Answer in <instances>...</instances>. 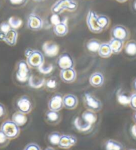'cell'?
I'll list each match as a JSON object with an SVG mask.
<instances>
[{
  "label": "cell",
  "mask_w": 136,
  "mask_h": 150,
  "mask_svg": "<svg viewBox=\"0 0 136 150\" xmlns=\"http://www.w3.org/2000/svg\"><path fill=\"white\" fill-rule=\"evenodd\" d=\"M31 76V67L25 60H20L16 65L15 77L18 83L23 84L28 83Z\"/></svg>",
  "instance_id": "1"
},
{
  "label": "cell",
  "mask_w": 136,
  "mask_h": 150,
  "mask_svg": "<svg viewBox=\"0 0 136 150\" xmlns=\"http://www.w3.org/2000/svg\"><path fill=\"white\" fill-rule=\"evenodd\" d=\"M77 7L78 4L75 0H57L52 6L51 10L53 14L59 15L64 11H76Z\"/></svg>",
  "instance_id": "2"
},
{
  "label": "cell",
  "mask_w": 136,
  "mask_h": 150,
  "mask_svg": "<svg viewBox=\"0 0 136 150\" xmlns=\"http://www.w3.org/2000/svg\"><path fill=\"white\" fill-rule=\"evenodd\" d=\"M0 129L10 140L15 139L19 136L21 133L20 127L11 120H5L0 126Z\"/></svg>",
  "instance_id": "3"
},
{
  "label": "cell",
  "mask_w": 136,
  "mask_h": 150,
  "mask_svg": "<svg viewBox=\"0 0 136 150\" xmlns=\"http://www.w3.org/2000/svg\"><path fill=\"white\" fill-rule=\"evenodd\" d=\"M83 103L87 110L94 112H99L102 110L103 104L101 100L91 93L86 92L83 96Z\"/></svg>",
  "instance_id": "4"
},
{
  "label": "cell",
  "mask_w": 136,
  "mask_h": 150,
  "mask_svg": "<svg viewBox=\"0 0 136 150\" xmlns=\"http://www.w3.org/2000/svg\"><path fill=\"white\" fill-rule=\"evenodd\" d=\"M15 107L18 112L28 115L32 112L33 105L30 97L24 95L20 96L16 100Z\"/></svg>",
  "instance_id": "5"
},
{
  "label": "cell",
  "mask_w": 136,
  "mask_h": 150,
  "mask_svg": "<svg viewBox=\"0 0 136 150\" xmlns=\"http://www.w3.org/2000/svg\"><path fill=\"white\" fill-rule=\"evenodd\" d=\"M26 62L31 68L38 69L45 63V58L43 53L39 50H34L27 57Z\"/></svg>",
  "instance_id": "6"
},
{
  "label": "cell",
  "mask_w": 136,
  "mask_h": 150,
  "mask_svg": "<svg viewBox=\"0 0 136 150\" xmlns=\"http://www.w3.org/2000/svg\"><path fill=\"white\" fill-rule=\"evenodd\" d=\"M73 125L77 132L84 134H88L93 131L94 125L87 123L81 119L79 116H76L73 121Z\"/></svg>",
  "instance_id": "7"
},
{
  "label": "cell",
  "mask_w": 136,
  "mask_h": 150,
  "mask_svg": "<svg viewBox=\"0 0 136 150\" xmlns=\"http://www.w3.org/2000/svg\"><path fill=\"white\" fill-rule=\"evenodd\" d=\"M57 64L61 70L74 68L75 66L74 59L72 55L68 53H63L58 57Z\"/></svg>",
  "instance_id": "8"
},
{
  "label": "cell",
  "mask_w": 136,
  "mask_h": 150,
  "mask_svg": "<svg viewBox=\"0 0 136 150\" xmlns=\"http://www.w3.org/2000/svg\"><path fill=\"white\" fill-rule=\"evenodd\" d=\"M98 16L96 12L92 10L89 11L87 16V25L89 31L93 33H99L103 31L98 24Z\"/></svg>",
  "instance_id": "9"
},
{
  "label": "cell",
  "mask_w": 136,
  "mask_h": 150,
  "mask_svg": "<svg viewBox=\"0 0 136 150\" xmlns=\"http://www.w3.org/2000/svg\"><path fill=\"white\" fill-rule=\"evenodd\" d=\"M111 38L117 39L124 42L130 37V32L124 25H117L111 29Z\"/></svg>",
  "instance_id": "10"
},
{
  "label": "cell",
  "mask_w": 136,
  "mask_h": 150,
  "mask_svg": "<svg viewBox=\"0 0 136 150\" xmlns=\"http://www.w3.org/2000/svg\"><path fill=\"white\" fill-rule=\"evenodd\" d=\"M77 143L76 136L72 134H62L58 147L63 149H68L76 146Z\"/></svg>",
  "instance_id": "11"
},
{
  "label": "cell",
  "mask_w": 136,
  "mask_h": 150,
  "mask_svg": "<svg viewBox=\"0 0 136 150\" xmlns=\"http://www.w3.org/2000/svg\"><path fill=\"white\" fill-rule=\"evenodd\" d=\"M48 109L52 111L60 112L64 108L63 105V96L59 93H56L51 97L48 101Z\"/></svg>",
  "instance_id": "12"
},
{
  "label": "cell",
  "mask_w": 136,
  "mask_h": 150,
  "mask_svg": "<svg viewBox=\"0 0 136 150\" xmlns=\"http://www.w3.org/2000/svg\"><path fill=\"white\" fill-rule=\"evenodd\" d=\"M43 19L36 13H31L28 17L27 25L31 31H40L43 28Z\"/></svg>",
  "instance_id": "13"
},
{
  "label": "cell",
  "mask_w": 136,
  "mask_h": 150,
  "mask_svg": "<svg viewBox=\"0 0 136 150\" xmlns=\"http://www.w3.org/2000/svg\"><path fill=\"white\" fill-rule=\"evenodd\" d=\"M44 119L47 123L52 125H58L61 122L62 116L59 112H55L48 110L44 115Z\"/></svg>",
  "instance_id": "14"
},
{
  "label": "cell",
  "mask_w": 136,
  "mask_h": 150,
  "mask_svg": "<svg viewBox=\"0 0 136 150\" xmlns=\"http://www.w3.org/2000/svg\"><path fill=\"white\" fill-rule=\"evenodd\" d=\"M59 77L65 83H72L77 78V72L74 68L62 69L60 71Z\"/></svg>",
  "instance_id": "15"
},
{
  "label": "cell",
  "mask_w": 136,
  "mask_h": 150,
  "mask_svg": "<svg viewBox=\"0 0 136 150\" xmlns=\"http://www.w3.org/2000/svg\"><path fill=\"white\" fill-rule=\"evenodd\" d=\"M42 49L44 54L48 57H55L59 51L58 45L53 42H45L43 45Z\"/></svg>",
  "instance_id": "16"
},
{
  "label": "cell",
  "mask_w": 136,
  "mask_h": 150,
  "mask_svg": "<svg viewBox=\"0 0 136 150\" xmlns=\"http://www.w3.org/2000/svg\"><path fill=\"white\" fill-rule=\"evenodd\" d=\"M64 108L68 110H75L78 105V99L76 96L69 93L63 96Z\"/></svg>",
  "instance_id": "17"
},
{
  "label": "cell",
  "mask_w": 136,
  "mask_h": 150,
  "mask_svg": "<svg viewBox=\"0 0 136 150\" xmlns=\"http://www.w3.org/2000/svg\"><path fill=\"white\" fill-rule=\"evenodd\" d=\"M89 84L96 88H100L105 82V77L101 72H95L92 74L89 79Z\"/></svg>",
  "instance_id": "18"
},
{
  "label": "cell",
  "mask_w": 136,
  "mask_h": 150,
  "mask_svg": "<svg viewBox=\"0 0 136 150\" xmlns=\"http://www.w3.org/2000/svg\"><path fill=\"white\" fill-rule=\"evenodd\" d=\"M104 150H125V146L122 143L113 139H108L103 143Z\"/></svg>",
  "instance_id": "19"
},
{
  "label": "cell",
  "mask_w": 136,
  "mask_h": 150,
  "mask_svg": "<svg viewBox=\"0 0 136 150\" xmlns=\"http://www.w3.org/2000/svg\"><path fill=\"white\" fill-rule=\"evenodd\" d=\"M81 117L84 122L93 125L96 124L97 121H98V115H97L96 113L88 110H86L82 113Z\"/></svg>",
  "instance_id": "20"
},
{
  "label": "cell",
  "mask_w": 136,
  "mask_h": 150,
  "mask_svg": "<svg viewBox=\"0 0 136 150\" xmlns=\"http://www.w3.org/2000/svg\"><path fill=\"white\" fill-rule=\"evenodd\" d=\"M18 33L16 30L11 29L6 34L4 42L7 43L9 46H14L16 45L18 41Z\"/></svg>",
  "instance_id": "21"
},
{
  "label": "cell",
  "mask_w": 136,
  "mask_h": 150,
  "mask_svg": "<svg viewBox=\"0 0 136 150\" xmlns=\"http://www.w3.org/2000/svg\"><path fill=\"white\" fill-rule=\"evenodd\" d=\"M53 32L58 37H64L67 34L69 31V28L66 23L64 21H61L60 23L53 25Z\"/></svg>",
  "instance_id": "22"
},
{
  "label": "cell",
  "mask_w": 136,
  "mask_h": 150,
  "mask_svg": "<svg viewBox=\"0 0 136 150\" xmlns=\"http://www.w3.org/2000/svg\"><path fill=\"white\" fill-rule=\"evenodd\" d=\"M11 120L15 122L19 127H22L25 125L28 121V117L26 114H24L19 112H16L12 115Z\"/></svg>",
  "instance_id": "23"
},
{
  "label": "cell",
  "mask_w": 136,
  "mask_h": 150,
  "mask_svg": "<svg viewBox=\"0 0 136 150\" xmlns=\"http://www.w3.org/2000/svg\"><path fill=\"white\" fill-rule=\"evenodd\" d=\"M113 54H119L122 51L124 42L123 41L117 40V39L111 38V40L108 43Z\"/></svg>",
  "instance_id": "24"
},
{
  "label": "cell",
  "mask_w": 136,
  "mask_h": 150,
  "mask_svg": "<svg viewBox=\"0 0 136 150\" xmlns=\"http://www.w3.org/2000/svg\"><path fill=\"white\" fill-rule=\"evenodd\" d=\"M98 54L102 58H108L113 54L108 43H101Z\"/></svg>",
  "instance_id": "25"
},
{
  "label": "cell",
  "mask_w": 136,
  "mask_h": 150,
  "mask_svg": "<svg viewBox=\"0 0 136 150\" xmlns=\"http://www.w3.org/2000/svg\"><path fill=\"white\" fill-rule=\"evenodd\" d=\"M131 96V95H130ZM130 96H128L125 91L123 90H119L117 93V100L118 102L121 105L127 106L130 105Z\"/></svg>",
  "instance_id": "26"
},
{
  "label": "cell",
  "mask_w": 136,
  "mask_h": 150,
  "mask_svg": "<svg viewBox=\"0 0 136 150\" xmlns=\"http://www.w3.org/2000/svg\"><path fill=\"white\" fill-rule=\"evenodd\" d=\"M62 134L58 132H52L47 135V142L52 146H58Z\"/></svg>",
  "instance_id": "27"
},
{
  "label": "cell",
  "mask_w": 136,
  "mask_h": 150,
  "mask_svg": "<svg viewBox=\"0 0 136 150\" xmlns=\"http://www.w3.org/2000/svg\"><path fill=\"white\" fill-rule=\"evenodd\" d=\"M125 52L129 56H136V41L130 40L125 45Z\"/></svg>",
  "instance_id": "28"
},
{
  "label": "cell",
  "mask_w": 136,
  "mask_h": 150,
  "mask_svg": "<svg viewBox=\"0 0 136 150\" xmlns=\"http://www.w3.org/2000/svg\"><path fill=\"white\" fill-rule=\"evenodd\" d=\"M45 80L44 79L40 78L38 77H35L31 75L30 79H29L28 83L31 88H40L41 87L44 86Z\"/></svg>",
  "instance_id": "29"
},
{
  "label": "cell",
  "mask_w": 136,
  "mask_h": 150,
  "mask_svg": "<svg viewBox=\"0 0 136 150\" xmlns=\"http://www.w3.org/2000/svg\"><path fill=\"white\" fill-rule=\"evenodd\" d=\"M101 44V43L99 40H96V39H92L87 43L86 47L89 52L91 53H98Z\"/></svg>",
  "instance_id": "30"
},
{
  "label": "cell",
  "mask_w": 136,
  "mask_h": 150,
  "mask_svg": "<svg viewBox=\"0 0 136 150\" xmlns=\"http://www.w3.org/2000/svg\"><path fill=\"white\" fill-rule=\"evenodd\" d=\"M58 84L57 79L55 77H51L45 80L44 86L48 91H53L57 89Z\"/></svg>",
  "instance_id": "31"
},
{
  "label": "cell",
  "mask_w": 136,
  "mask_h": 150,
  "mask_svg": "<svg viewBox=\"0 0 136 150\" xmlns=\"http://www.w3.org/2000/svg\"><path fill=\"white\" fill-rule=\"evenodd\" d=\"M98 24L102 30H106L110 24V19L106 15H99L98 16Z\"/></svg>",
  "instance_id": "32"
},
{
  "label": "cell",
  "mask_w": 136,
  "mask_h": 150,
  "mask_svg": "<svg viewBox=\"0 0 136 150\" xmlns=\"http://www.w3.org/2000/svg\"><path fill=\"white\" fill-rule=\"evenodd\" d=\"M8 21L11 28L14 29V30H17V29L19 28L22 25V20L20 18H18V17L12 16L9 18Z\"/></svg>",
  "instance_id": "33"
},
{
  "label": "cell",
  "mask_w": 136,
  "mask_h": 150,
  "mask_svg": "<svg viewBox=\"0 0 136 150\" xmlns=\"http://www.w3.org/2000/svg\"><path fill=\"white\" fill-rule=\"evenodd\" d=\"M38 71L40 72L41 74L47 75L50 74L52 72L53 70V66L52 64H45V63L43 64L40 68H38Z\"/></svg>",
  "instance_id": "34"
},
{
  "label": "cell",
  "mask_w": 136,
  "mask_h": 150,
  "mask_svg": "<svg viewBox=\"0 0 136 150\" xmlns=\"http://www.w3.org/2000/svg\"><path fill=\"white\" fill-rule=\"evenodd\" d=\"M9 143H10V139H8L4 132L0 129V149L6 147Z\"/></svg>",
  "instance_id": "35"
},
{
  "label": "cell",
  "mask_w": 136,
  "mask_h": 150,
  "mask_svg": "<svg viewBox=\"0 0 136 150\" xmlns=\"http://www.w3.org/2000/svg\"><path fill=\"white\" fill-rule=\"evenodd\" d=\"M11 27L9 25L8 21H3L0 23V31L2 33H6L11 30Z\"/></svg>",
  "instance_id": "36"
},
{
  "label": "cell",
  "mask_w": 136,
  "mask_h": 150,
  "mask_svg": "<svg viewBox=\"0 0 136 150\" xmlns=\"http://www.w3.org/2000/svg\"><path fill=\"white\" fill-rule=\"evenodd\" d=\"M23 150H42L40 146L36 143L31 142L27 144Z\"/></svg>",
  "instance_id": "37"
},
{
  "label": "cell",
  "mask_w": 136,
  "mask_h": 150,
  "mask_svg": "<svg viewBox=\"0 0 136 150\" xmlns=\"http://www.w3.org/2000/svg\"><path fill=\"white\" fill-rule=\"evenodd\" d=\"M7 109L3 103H0V122L4 120L7 116Z\"/></svg>",
  "instance_id": "38"
},
{
  "label": "cell",
  "mask_w": 136,
  "mask_h": 150,
  "mask_svg": "<svg viewBox=\"0 0 136 150\" xmlns=\"http://www.w3.org/2000/svg\"><path fill=\"white\" fill-rule=\"evenodd\" d=\"M130 107L133 110L136 111V93H133L130 96Z\"/></svg>",
  "instance_id": "39"
},
{
  "label": "cell",
  "mask_w": 136,
  "mask_h": 150,
  "mask_svg": "<svg viewBox=\"0 0 136 150\" xmlns=\"http://www.w3.org/2000/svg\"><path fill=\"white\" fill-rule=\"evenodd\" d=\"M51 22L53 25H56V24L59 23L61 22L60 19L59 18V16L56 15V14H53V16L51 18Z\"/></svg>",
  "instance_id": "40"
},
{
  "label": "cell",
  "mask_w": 136,
  "mask_h": 150,
  "mask_svg": "<svg viewBox=\"0 0 136 150\" xmlns=\"http://www.w3.org/2000/svg\"><path fill=\"white\" fill-rule=\"evenodd\" d=\"M130 134L133 139L136 140V124L132 125L130 127Z\"/></svg>",
  "instance_id": "41"
},
{
  "label": "cell",
  "mask_w": 136,
  "mask_h": 150,
  "mask_svg": "<svg viewBox=\"0 0 136 150\" xmlns=\"http://www.w3.org/2000/svg\"><path fill=\"white\" fill-rule=\"evenodd\" d=\"M27 0H9V2L12 5H15V6H20L23 5L26 2Z\"/></svg>",
  "instance_id": "42"
},
{
  "label": "cell",
  "mask_w": 136,
  "mask_h": 150,
  "mask_svg": "<svg viewBox=\"0 0 136 150\" xmlns=\"http://www.w3.org/2000/svg\"><path fill=\"white\" fill-rule=\"evenodd\" d=\"M33 51V49H31V48H28V49L25 51V56L26 57H28L29 55H30L31 53H32Z\"/></svg>",
  "instance_id": "43"
},
{
  "label": "cell",
  "mask_w": 136,
  "mask_h": 150,
  "mask_svg": "<svg viewBox=\"0 0 136 150\" xmlns=\"http://www.w3.org/2000/svg\"><path fill=\"white\" fill-rule=\"evenodd\" d=\"M5 38H6V33L0 31V42H4Z\"/></svg>",
  "instance_id": "44"
},
{
  "label": "cell",
  "mask_w": 136,
  "mask_h": 150,
  "mask_svg": "<svg viewBox=\"0 0 136 150\" xmlns=\"http://www.w3.org/2000/svg\"><path fill=\"white\" fill-rule=\"evenodd\" d=\"M132 88L136 93V78H135L132 82Z\"/></svg>",
  "instance_id": "45"
},
{
  "label": "cell",
  "mask_w": 136,
  "mask_h": 150,
  "mask_svg": "<svg viewBox=\"0 0 136 150\" xmlns=\"http://www.w3.org/2000/svg\"><path fill=\"white\" fill-rule=\"evenodd\" d=\"M132 119H133V122H134V123H135V124H136V111H135L134 113H133V114Z\"/></svg>",
  "instance_id": "46"
},
{
  "label": "cell",
  "mask_w": 136,
  "mask_h": 150,
  "mask_svg": "<svg viewBox=\"0 0 136 150\" xmlns=\"http://www.w3.org/2000/svg\"><path fill=\"white\" fill-rule=\"evenodd\" d=\"M132 8L133 9V11L136 12V0H134V1H133L132 5Z\"/></svg>",
  "instance_id": "47"
},
{
  "label": "cell",
  "mask_w": 136,
  "mask_h": 150,
  "mask_svg": "<svg viewBox=\"0 0 136 150\" xmlns=\"http://www.w3.org/2000/svg\"><path fill=\"white\" fill-rule=\"evenodd\" d=\"M44 150H55V148H53L52 146H48L46 147V148H45Z\"/></svg>",
  "instance_id": "48"
},
{
  "label": "cell",
  "mask_w": 136,
  "mask_h": 150,
  "mask_svg": "<svg viewBox=\"0 0 136 150\" xmlns=\"http://www.w3.org/2000/svg\"><path fill=\"white\" fill-rule=\"evenodd\" d=\"M116 1L120 2V3H124V2L127 1V0H116Z\"/></svg>",
  "instance_id": "49"
},
{
  "label": "cell",
  "mask_w": 136,
  "mask_h": 150,
  "mask_svg": "<svg viewBox=\"0 0 136 150\" xmlns=\"http://www.w3.org/2000/svg\"><path fill=\"white\" fill-rule=\"evenodd\" d=\"M129 150H135V149H129Z\"/></svg>",
  "instance_id": "50"
}]
</instances>
